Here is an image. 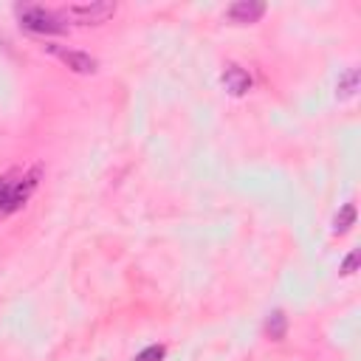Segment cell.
Masks as SVG:
<instances>
[{"instance_id": "2", "label": "cell", "mask_w": 361, "mask_h": 361, "mask_svg": "<svg viewBox=\"0 0 361 361\" xmlns=\"http://www.w3.org/2000/svg\"><path fill=\"white\" fill-rule=\"evenodd\" d=\"M65 23H76V25H96V23H104L116 14V3H107V0H96V3H73V6H65L56 11Z\"/></svg>"}, {"instance_id": "5", "label": "cell", "mask_w": 361, "mask_h": 361, "mask_svg": "<svg viewBox=\"0 0 361 361\" xmlns=\"http://www.w3.org/2000/svg\"><path fill=\"white\" fill-rule=\"evenodd\" d=\"M220 82H223V87H226L231 96H245V93L251 90V76H248V71H243V68L234 65V62L223 68Z\"/></svg>"}, {"instance_id": "10", "label": "cell", "mask_w": 361, "mask_h": 361, "mask_svg": "<svg viewBox=\"0 0 361 361\" xmlns=\"http://www.w3.org/2000/svg\"><path fill=\"white\" fill-rule=\"evenodd\" d=\"M355 265H358V251H350V254H347V259L341 262V274H344V276L355 274Z\"/></svg>"}, {"instance_id": "3", "label": "cell", "mask_w": 361, "mask_h": 361, "mask_svg": "<svg viewBox=\"0 0 361 361\" xmlns=\"http://www.w3.org/2000/svg\"><path fill=\"white\" fill-rule=\"evenodd\" d=\"M51 56H56L65 68H71L73 73H93L96 71V59L90 56V54H85V51H73V48H65V45H56V42H45L42 45Z\"/></svg>"}, {"instance_id": "9", "label": "cell", "mask_w": 361, "mask_h": 361, "mask_svg": "<svg viewBox=\"0 0 361 361\" xmlns=\"http://www.w3.org/2000/svg\"><path fill=\"white\" fill-rule=\"evenodd\" d=\"M161 358H164V347L161 344H149L147 350H141L135 355V361H161Z\"/></svg>"}, {"instance_id": "7", "label": "cell", "mask_w": 361, "mask_h": 361, "mask_svg": "<svg viewBox=\"0 0 361 361\" xmlns=\"http://www.w3.org/2000/svg\"><path fill=\"white\" fill-rule=\"evenodd\" d=\"M285 330H288V316H285L282 310L268 313V319H265V333H268L274 341H279V338L285 336Z\"/></svg>"}, {"instance_id": "1", "label": "cell", "mask_w": 361, "mask_h": 361, "mask_svg": "<svg viewBox=\"0 0 361 361\" xmlns=\"http://www.w3.org/2000/svg\"><path fill=\"white\" fill-rule=\"evenodd\" d=\"M17 20H20L23 31L39 34V37H45V34H65L68 31V23L56 11H51L45 6H17Z\"/></svg>"}, {"instance_id": "4", "label": "cell", "mask_w": 361, "mask_h": 361, "mask_svg": "<svg viewBox=\"0 0 361 361\" xmlns=\"http://www.w3.org/2000/svg\"><path fill=\"white\" fill-rule=\"evenodd\" d=\"M262 14H265V3H259V0H237V3H231L226 8V17L231 23H240V25L257 23Z\"/></svg>"}, {"instance_id": "6", "label": "cell", "mask_w": 361, "mask_h": 361, "mask_svg": "<svg viewBox=\"0 0 361 361\" xmlns=\"http://www.w3.org/2000/svg\"><path fill=\"white\" fill-rule=\"evenodd\" d=\"M355 90H358V68H347V71L338 76L336 96H338L341 102H347V99H353V96H355Z\"/></svg>"}, {"instance_id": "8", "label": "cell", "mask_w": 361, "mask_h": 361, "mask_svg": "<svg viewBox=\"0 0 361 361\" xmlns=\"http://www.w3.org/2000/svg\"><path fill=\"white\" fill-rule=\"evenodd\" d=\"M353 223H355V206H353V203H347V206L336 214V220H333V234H344Z\"/></svg>"}]
</instances>
